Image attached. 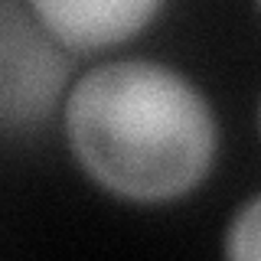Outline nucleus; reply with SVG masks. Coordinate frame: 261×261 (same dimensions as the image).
Listing matches in <instances>:
<instances>
[{
    "label": "nucleus",
    "mask_w": 261,
    "mask_h": 261,
    "mask_svg": "<svg viewBox=\"0 0 261 261\" xmlns=\"http://www.w3.org/2000/svg\"><path fill=\"white\" fill-rule=\"evenodd\" d=\"M72 153L105 190L137 202L190 193L216 160L219 127L183 72L150 59L92 65L65 98Z\"/></svg>",
    "instance_id": "nucleus-1"
},
{
    "label": "nucleus",
    "mask_w": 261,
    "mask_h": 261,
    "mask_svg": "<svg viewBox=\"0 0 261 261\" xmlns=\"http://www.w3.org/2000/svg\"><path fill=\"white\" fill-rule=\"evenodd\" d=\"M43 27L69 49L124 43L147 27L163 0H30Z\"/></svg>",
    "instance_id": "nucleus-2"
},
{
    "label": "nucleus",
    "mask_w": 261,
    "mask_h": 261,
    "mask_svg": "<svg viewBox=\"0 0 261 261\" xmlns=\"http://www.w3.org/2000/svg\"><path fill=\"white\" fill-rule=\"evenodd\" d=\"M228 258H261V193L251 196L225 228Z\"/></svg>",
    "instance_id": "nucleus-3"
},
{
    "label": "nucleus",
    "mask_w": 261,
    "mask_h": 261,
    "mask_svg": "<svg viewBox=\"0 0 261 261\" xmlns=\"http://www.w3.org/2000/svg\"><path fill=\"white\" fill-rule=\"evenodd\" d=\"M258 4H261V0H258Z\"/></svg>",
    "instance_id": "nucleus-4"
}]
</instances>
